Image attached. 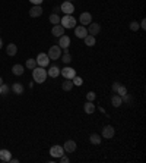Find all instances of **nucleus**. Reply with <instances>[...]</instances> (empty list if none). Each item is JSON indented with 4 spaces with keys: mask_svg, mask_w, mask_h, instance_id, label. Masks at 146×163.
<instances>
[{
    "mask_svg": "<svg viewBox=\"0 0 146 163\" xmlns=\"http://www.w3.org/2000/svg\"><path fill=\"white\" fill-rule=\"evenodd\" d=\"M47 71L44 68H34L32 69V78H34V82H38V84H42V82H46L47 80Z\"/></svg>",
    "mask_w": 146,
    "mask_h": 163,
    "instance_id": "obj_1",
    "label": "nucleus"
},
{
    "mask_svg": "<svg viewBox=\"0 0 146 163\" xmlns=\"http://www.w3.org/2000/svg\"><path fill=\"white\" fill-rule=\"evenodd\" d=\"M69 46H70V38L67 35H60L59 37V47L63 49L64 52H69Z\"/></svg>",
    "mask_w": 146,
    "mask_h": 163,
    "instance_id": "obj_7",
    "label": "nucleus"
},
{
    "mask_svg": "<svg viewBox=\"0 0 146 163\" xmlns=\"http://www.w3.org/2000/svg\"><path fill=\"white\" fill-rule=\"evenodd\" d=\"M121 103H123V100H121V97H120L119 94H114L113 97H111V104H113L114 107H120Z\"/></svg>",
    "mask_w": 146,
    "mask_h": 163,
    "instance_id": "obj_21",
    "label": "nucleus"
},
{
    "mask_svg": "<svg viewBox=\"0 0 146 163\" xmlns=\"http://www.w3.org/2000/svg\"><path fill=\"white\" fill-rule=\"evenodd\" d=\"M114 135H115V129H114V126H111V125H105V126L102 128V137H104V138L110 140V138H113Z\"/></svg>",
    "mask_w": 146,
    "mask_h": 163,
    "instance_id": "obj_9",
    "label": "nucleus"
},
{
    "mask_svg": "<svg viewBox=\"0 0 146 163\" xmlns=\"http://www.w3.org/2000/svg\"><path fill=\"white\" fill-rule=\"evenodd\" d=\"M89 141H91V144H93V146H98V144H101L102 138H101L100 134H91V135H89Z\"/></svg>",
    "mask_w": 146,
    "mask_h": 163,
    "instance_id": "obj_20",
    "label": "nucleus"
},
{
    "mask_svg": "<svg viewBox=\"0 0 146 163\" xmlns=\"http://www.w3.org/2000/svg\"><path fill=\"white\" fill-rule=\"evenodd\" d=\"M66 2H72V0H66Z\"/></svg>",
    "mask_w": 146,
    "mask_h": 163,
    "instance_id": "obj_42",
    "label": "nucleus"
},
{
    "mask_svg": "<svg viewBox=\"0 0 146 163\" xmlns=\"http://www.w3.org/2000/svg\"><path fill=\"white\" fill-rule=\"evenodd\" d=\"M115 94H119L120 97H123V95L127 94V88L124 87V85H121V84H120L119 88H117V91H115Z\"/></svg>",
    "mask_w": 146,
    "mask_h": 163,
    "instance_id": "obj_26",
    "label": "nucleus"
},
{
    "mask_svg": "<svg viewBox=\"0 0 146 163\" xmlns=\"http://www.w3.org/2000/svg\"><path fill=\"white\" fill-rule=\"evenodd\" d=\"M48 57H50V60H56V59H60L61 57V49L59 46H51V47L48 49Z\"/></svg>",
    "mask_w": 146,
    "mask_h": 163,
    "instance_id": "obj_3",
    "label": "nucleus"
},
{
    "mask_svg": "<svg viewBox=\"0 0 146 163\" xmlns=\"http://www.w3.org/2000/svg\"><path fill=\"white\" fill-rule=\"evenodd\" d=\"M59 162H61V163H69V157L63 154V156L59 157Z\"/></svg>",
    "mask_w": 146,
    "mask_h": 163,
    "instance_id": "obj_34",
    "label": "nucleus"
},
{
    "mask_svg": "<svg viewBox=\"0 0 146 163\" xmlns=\"http://www.w3.org/2000/svg\"><path fill=\"white\" fill-rule=\"evenodd\" d=\"M2 84H3V78L0 76V85H2Z\"/></svg>",
    "mask_w": 146,
    "mask_h": 163,
    "instance_id": "obj_41",
    "label": "nucleus"
},
{
    "mask_svg": "<svg viewBox=\"0 0 146 163\" xmlns=\"http://www.w3.org/2000/svg\"><path fill=\"white\" fill-rule=\"evenodd\" d=\"M50 154H51L54 159H59L60 156H63V154H64L63 146H53V147L50 149Z\"/></svg>",
    "mask_w": 146,
    "mask_h": 163,
    "instance_id": "obj_8",
    "label": "nucleus"
},
{
    "mask_svg": "<svg viewBox=\"0 0 146 163\" xmlns=\"http://www.w3.org/2000/svg\"><path fill=\"white\" fill-rule=\"evenodd\" d=\"M83 40H85V44H86L88 47H92V46H95V43H97L95 37H93V35H89V34H88Z\"/></svg>",
    "mask_w": 146,
    "mask_h": 163,
    "instance_id": "obj_23",
    "label": "nucleus"
},
{
    "mask_svg": "<svg viewBox=\"0 0 146 163\" xmlns=\"http://www.w3.org/2000/svg\"><path fill=\"white\" fill-rule=\"evenodd\" d=\"M47 75H48V76H51V78H57V76L60 75V69L54 65V66H51V68L47 71Z\"/></svg>",
    "mask_w": 146,
    "mask_h": 163,
    "instance_id": "obj_19",
    "label": "nucleus"
},
{
    "mask_svg": "<svg viewBox=\"0 0 146 163\" xmlns=\"http://www.w3.org/2000/svg\"><path fill=\"white\" fill-rule=\"evenodd\" d=\"M10 162H12V163H18L19 160H18V159H10Z\"/></svg>",
    "mask_w": 146,
    "mask_h": 163,
    "instance_id": "obj_39",
    "label": "nucleus"
},
{
    "mask_svg": "<svg viewBox=\"0 0 146 163\" xmlns=\"http://www.w3.org/2000/svg\"><path fill=\"white\" fill-rule=\"evenodd\" d=\"M119 85H120V82H114V84H113V87H111V88H113V91H114V93L117 91V88H119Z\"/></svg>",
    "mask_w": 146,
    "mask_h": 163,
    "instance_id": "obj_36",
    "label": "nucleus"
},
{
    "mask_svg": "<svg viewBox=\"0 0 146 163\" xmlns=\"http://www.w3.org/2000/svg\"><path fill=\"white\" fill-rule=\"evenodd\" d=\"M83 109H85V112H86L88 115H92L93 112H95V104H93V102H86L85 104H83Z\"/></svg>",
    "mask_w": 146,
    "mask_h": 163,
    "instance_id": "obj_18",
    "label": "nucleus"
},
{
    "mask_svg": "<svg viewBox=\"0 0 146 163\" xmlns=\"http://www.w3.org/2000/svg\"><path fill=\"white\" fill-rule=\"evenodd\" d=\"M60 24L63 28H75L76 27V19L73 18L72 15H64L61 19H60Z\"/></svg>",
    "mask_w": 146,
    "mask_h": 163,
    "instance_id": "obj_2",
    "label": "nucleus"
},
{
    "mask_svg": "<svg viewBox=\"0 0 146 163\" xmlns=\"http://www.w3.org/2000/svg\"><path fill=\"white\" fill-rule=\"evenodd\" d=\"M10 159H12V153L9 150H5V149L0 150V160L2 162H10Z\"/></svg>",
    "mask_w": 146,
    "mask_h": 163,
    "instance_id": "obj_14",
    "label": "nucleus"
},
{
    "mask_svg": "<svg viewBox=\"0 0 146 163\" xmlns=\"http://www.w3.org/2000/svg\"><path fill=\"white\" fill-rule=\"evenodd\" d=\"M48 19H50V22H51V24H54V25L60 24V18H59V15H57V14H51Z\"/></svg>",
    "mask_w": 146,
    "mask_h": 163,
    "instance_id": "obj_27",
    "label": "nucleus"
},
{
    "mask_svg": "<svg viewBox=\"0 0 146 163\" xmlns=\"http://www.w3.org/2000/svg\"><path fill=\"white\" fill-rule=\"evenodd\" d=\"M79 21L83 27H86V25H89V24L92 22V15L89 14V12H83V14H80Z\"/></svg>",
    "mask_w": 146,
    "mask_h": 163,
    "instance_id": "obj_10",
    "label": "nucleus"
},
{
    "mask_svg": "<svg viewBox=\"0 0 146 163\" xmlns=\"http://www.w3.org/2000/svg\"><path fill=\"white\" fill-rule=\"evenodd\" d=\"M139 24H137V22H136V21H133V22H130V29H132V31H137V29H139Z\"/></svg>",
    "mask_w": 146,
    "mask_h": 163,
    "instance_id": "obj_33",
    "label": "nucleus"
},
{
    "mask_svg": "<svg viewBox=\"0 0 146 163\" xmlns=\"http://www.w3.org/2000/svg\"><path fill=\"white\" fill-rule=\"evenodd\" d=\"M12 91H13V94H24V85L19 84V82H15L12 84Z\"/></svg>",
    "mask_w": 146,
    "mask_h": 163,
    "instance_id": "obj_17",
    "label": "nucleus"
},
{
    "mask_svg": "<svg viewBox=\"0 0 146 163\" xmlns=\"http://www.w3.org/2000/svg\"><path fill=\"white\" fill-rule=\"evenodd\" d=\"M16 52H18V47H16V44H13V43H10L6 47V53L9 54V56H15Z\"/></svg>",
    "mask_w": 146,
    "mask_h": 163,
    "instance_id": "obj_22",
    "label": "nucleus"
},
{
    "mask_svg": "<svg viewBox=\"0 0 146 163\" xmlns=\"http://www.w3.org/2000/svg\"><path fill=\"white\" fill-rule=\"evenodd\" d=\"M72 82H73V85H82V84H83V80H82V78H80V76H78V75H76V76H73L72 78Z\"/></svg>",
    "mask_w": 146,
    "mask_h": 163,
    "instance_id": "obj_29",
    "label": "nucleus"
},
{
    "mask_svg": "<svg viewBox=\"0 0 146 163\" xmlns=\"http://www.w3.org/2000/svg\"><path fill=\"white\" fill-rule=\"evenodd\" d=\"M29 15H31V18H38V16H41V15H42V7L32 6L31 10H29Z\"/></svg>",
    "mask_w": 146,
    "mask_h": 163,
    "instance_id": "obj_15",
    "label": "nucleus"
},
{
    "mask_svg": "<svg viewBox=\"0 0 146 163\" xmlns=\"http://www.w3.org/2000/svg\"><path fill=\"white\" fill-rule=\"evenodd\" d=\"M3 47V40H2V38H0V49Z\"/></svg>",
    "mask_w": 146,
    "mask_h": 163,
    "instance_id": "obj_40",
    "label": "nucleus"
},
{
    "mask_svg": "<svg viewBox=\"0 0 146 163\" xmlns=\"http://www.w3.org/2000/svg\"><path fill=\"white\" fill-rule=\"evenodd\" d=\"M60 10L61 12H64V15H72L73 12H75V6H73L72 2H63L61 3V6H60Z\"/></svg>",
    "mask_w": 146,
    "mask_h": 163,
    "instance_id": "obj_6",
    "label": "nucleus"
},
{
    "mask_svg": "<svg viewBox=\"0 0 146 163\" xmlns=\"http://www.w3.org/2000/svg\"><path fill=\"white\" fill-rule=\"evenodd\" d=\"M60 74L64 76V80H72L73 76H76V71L66 65V66H64L63 69H60Z\"/></svg>",
    "mask_w": 146,
    "mask_h": 163,
    "instance_id": "obj_5",
    "label": "nucleus"
},
{
    "mask_svg": "<svg viewBox=\"0 0 146 163\" xmlns=\"http://www.w3.org/2000/svg\"><path fill=\"white\" fill-rule=\"evenodd\" d=\"M95 97H97V94L93 93V91H89L86 94V99H88V102H93L95 100Z\"/></svg>",
    "mask_w": 146,
    "mask_h": 163,
    "instance_id": "obj_32",
    "label": "nucleus"
},
{
    "mask_svg": "<svg viewBox=\"0 0 146 163\" xmlns=\"http://www.w3.org/2000/svg\"><path fill=\"white\" fill-rule=\"evenodd\" d=\"M31 3H32L34 6H41V3L44 2V0H29Z\"/></svg>",
    "mask_w": 146,
    "mask_h": 163,
    "instance_id": "obj_35",
    "label": "nucleus"
},
{
    "mask_svg": "<svg viewBox=\"0 0 146 163\" xmlns=\"http://www.w3.org/2000/svg\"><path fill=\"white\" fill-rule=\"evenodd\" d=\"M63 149H64V153H73L76 150V143L73 140H67L63 146Z\"/></svg>",
    "mask_w": 146,
    "mask_h": 163,
    "instance_id": "obj_13",
    "label": "nucleus"
},
{
    "mask_svg": "<svg viewBox=\"0 0 146 163\" xmlns=\"http://www.w3.org/2000/svg\"><path fill=\"white\" fill-rule=\"evenodd\" d=\"M88 34L89 35H95L97 34H100V31H101V27H100V24H97V22H91L89 25H88Z\"/></svg>",
    "mask_w": 146,
    "mask_h": 163,
    "instance_id": "obj_11",
    "label": "nucleus"
},
{
    "mask_svg": "<svg viewBox=\"0 0 146 163\" xmlns=\"http://www.w3.org/2000/svg\"><path fill=\"white\" fill-rule=\"evenodd\" d=\"M35 62H37V65L41 66V68H47V66L50 65V57H48V54H46V53H40L37 56Z\"/></svg>",
    "mask_w": 146,
    "mask_h": 163,
    "instance_id": "obj_4",
    "label": "nucleus"
},
{
    "mask_svg": "<svg viewBox=\"0 0 146 163\" xmlns=\"http://www.w3.org/2000/svg\"><path fill=\"white\" fill-rule=\"evenodd\" d=\"M75 35H76L78 38H85V37L88 35L86 27H83V25H80V27H75Z\"/></svg>",
    "mask_w": 146,
    "mask_h": 163,
    "instance_id": "obj_12",
    "label": "nucleus"
},
{
    "mask_svg": "<svg viewBox=\"0 0 146 163\" xmlns=\"http://www.w3.org/2000/svg\"><path fill=\"white\" fill-rule=\"evenodd\" d=\"M139 27H142L143 29H145V28H146V19H142V22H140V25H139Z\"/></svg>",
    "mask_w": 146,
    "mask_h": 163,
    "instance_id": "obj_37",
    "label": "nucleus"
},
{
    "mask_svg": "<svg viewBox=\"0 0 146 163\" xmlns=\"http://www.w3.org/2000/svg\"><path fill=\"white\" fill-rule=\"evenodd\" d=\"M0 94L2 95L9 94V87H7L6 84H2V85H0Z\"/></svg>",
    "mask_w": 146,
    "mask_h": 163,
    "instance_id": "obj_31",
    "label": "nucleus"
},
{
    "mask_svg": "<svg viewBox=\"0 0 146 163\" xmlns=\"http://www.w3.org/2000/svg\"><path fill=\"white\" fill-rule=\"evenodd\" d=\"M12 72H13V75L20 76L25 71H24V66H22V65H13V66H12Z\"/></svg>",
    "mask_w": 146,
    "mask_h": 163,
    "instance_id": "obj_24",
    "label": "nucleus"
},
{
    "mask_svg": "<svg viewBox=\"0 0 146 163\" xmlns=\"http://www.w3.org/2000/svg\"><path fill=\"white\" fill-rule=\"evenodd\" d=\"M61 60L64 62L66 65H69V63L72 62V56H70V53H69V52H64V54H63V57H61Z\"/></svg>",
    "mask_w": 146,
    "mask_h": 163,
    "instance_id": "obj_28",
    "label": "nucleus"
},
{
    "mask_svg": "<svg viewBox=\"0 0 146 163\" xmlns=\"http://www.w3.org/2000/svg\"><path fill=\"white\" fill-rule=\"evenodd\" d=\"M51 34H53L54 37H60V35L64 34V28L57 24V25H54V27H53V29H51Z\"/></svg>",
    "mask_w": 146,
    "mask_h": 163,
    "instance_id": "obj_16",
    "label": "nucleus"
},
{
    "mask_svg": "<svg viewBox=\"0 0 146 163\" xmlns=\"http://www.w3.org/2000/svg\"><path fill=\"white\" fill-rule=\"evenodd\" d=\"M54 14H57V12H60V7H54V10H53Z\"/></svg>",
    "mask_w": 146,
    "mask_h": 163,
    "instance_id": "obj_38",
    "label": "nucleus"
},
{
    "mask_svg": "<svg viewBox=\"0 0 146 163\" xmlns=\"http://www.w3.org/2000/svg\"><path fill=\"white\" fill-rule=\"evenodd\" d=\"M27 68L28 69L37 68V62H35V59H28V60H27Z\"/></svg>",
    "mask_w": 146,
    "mask_h": 163,
    "instance_id": "obj_30",
    "label": "nucleus"
},
{
    "mask_svg": "<svg viewBox=\"0 0 146 163\" xmlns=\"http://www.w3.org/2000/svg\"><path fill=\"white\" fill-rule=\"evenodd\" d=\"M61 88L64 90V91H70L73 88V82L72 80H64V82L61 84Z\"/></svg>",
    "mask_w": 146,
    "mask_h": 163,
    "instance_id": "obj_25",
    "label": "nucleus"
}]
</instances>
